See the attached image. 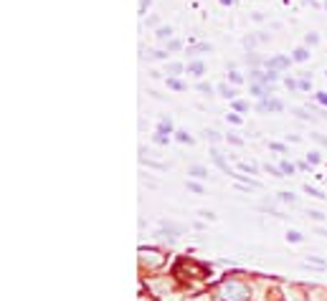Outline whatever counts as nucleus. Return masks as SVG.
<instances>
[{
	"mask_svg": "<svg viewBox=\"0 0 327 301\" xmlns=\"http://www.w3.org/2000/svg\"><path fill=\"white\" fill-rule=\"evenodd\" d=\"M254 43H256V38H251V36H249V38H244V46H246V48H251Z\"/></svg>",
	"mask_w": 327,
	"mask_h": 301,
	"instance_id": "obj_37",
	"label": "nucleus"
},
{
	"mask_svg": "<svg viewBox=\"0 0 327 301\" xmlns=\"http://www.w3.org/2000/svg\"><path fill=\"white\" fill-rule=\"evenodd\" d=\"M279 167H281V172H284V175H292V172H294V165H292V162H287V160L281 162Z\"/></svg>",
	"mask_w": 327,
	"mask_h": 301,
	"instance_id": "obj_22",
	"label": "nucleus"
},
{
	"mask_svg": "<svg viewBox=\"0 0 327 301\" xmlns=\"http://www.w3.org/2000/svg\"><path fill=\"white\" fill-rule=\"evenodd\" d=\"M221 299L223 301H246L249 299V289L238 281H226L221 286Z\"/></svg>",
	"mask_w": 327,
	"mask_h": 301,
	"instance_id": "obj_1",
	"label": "nucleus"
},
{
	"mask_svg": "<svg viewBox=\"0 0 327 301\" xmlns=\"http://www.w3.org/2000/svg\"><path fill=\"white\" fill-rule=\"evenodd\" d=\"M233 106H236V112H246V109H249L246 101H233Z\"/></svg>",
	"mask_w": 327,
	"mask_h": 301,
	"instance_id": "obj_27",
	"label": "nucleus"
},
{
	"mask_svg": "<svg viewBox=\"0 0 327 301\" xmlns=\"http://www.w3.org/2000/svg\"><path fill=\"white\" fill-rule=\"evenodd\" d=\"M279 200L287 203V205H294V203H297V198L292 195V192H279Z\"/></svg>",
	"mask_w": 327,
	"mask_h": 301,
	"instance_id": "obj_15",
	"label": "nucleus"
},
{
	"mask_svg": "<svg viewBox=\"0 0 327 301\" xmlns=\"http://www.w3.org/2000/svg\"><path fill=\"white\" fill-rule=\"evenodd\" d=\"M238 170H244V172H249V175H256V165L254 162H241V165H238Z\"/></svg>",
	"mask_w": 327,
	"mask_h": 301,
	"instance_id": "obj_14",
	"label": "nucleus"
},
{
	"mask_svg": "<svg viewBox=\"0 0 327 301\" xmlns=\"http://www.w3.org/2000/svg\"><path fill=\"white\" fill-rule=\"evenodd\" d=\"M211 51H213V46H211V43H198V46L188 48V53H190V56H198V53H211Z\"/></svg>",
	"mask_w": 327,
	"mask_h": 301,
	"instance_id": "obj_5",
	"label": "nucleus"
},
{
	"mask_svg": "<svg viewBox=\"0 0 327 301\" xmlns=\"http://www.w3.org/2000/svg\"><path fill=\"white\" fill-rule=\"evenodd\" d=\"M294 114H297L299 119H312V114H307V109H294Z\"/></svg>",
	"mask_w": 327,
	"mask_h": 301,
	"instance_id": "obj_29",
	"label": "nucleus"
},
{
	"mask_svg": "<svg viewBox=\"0 0 327 301\" xmlns=\"http://www.w3.org/2000/svg\"><path fill=\"white\" fill-rule=\"evenodd\" d=\"M261 81H264V84H272V81H276V71H274V69H269L264 76H261Z\"/></svg>",
	"mask_w": 327,
	"mask_h": 301,
	"instance_id": "obj_19",
	"label": "nucleus"
},
{
	"mask_svg": "<svg viewBox=\"0 0 327 301\" xmlns=\"http://www.w3.org/2000/svg\"><path fill=\"white\" fill-rule=\"evenodd\" d=\"M188 190H193V192H198V195H203V187H201L198 182H193V180H188Z\"/></svg>",
	"mask_w": 327,
	"mask_h": 301,
	"instance_id": "obj_23",
	"label": "nucleus"
},
{
	"mask_svg": "<svg viewBox=\"0 0 327 301\" xmlns=\"http://www.w3.org/2000/svg\"><path fill=\"white\" fill-rule=\"evenodd\" d=\"M310 218H315V220H322L325 215H322V213H315V210H312V213H310Z\"/></svg>",
	"mask_w": 327,
	"mask_h": 301,
	"instance_id": "obj_42",
	"label": "nucleus"
},
{
	"mask_svg": "<svg viewBox=\"0 0 327 301\" xmlns=\"http://www.w3.org/2000/svg\"><path fill=\"white\" fill-rule=\"evenodd\" d=\"M155 142H158V144H167V134H160V132H158V134H155Z\"/></svg>",
	"mask_w": 327,
	"mask_h": 301,
	"instance_id": "obj_31",
	"label": "nucleus"
},
{
	"mask_svg": "<svg viewBox=\"0 0 327 301\" xmlns=\"http://www.w3.org/2000/svg\"><path fill=\"white\" fill-rule=\"evenodd\" d=\"M304 192H307V195H312V198H325L317 187H310V185H304Z\"/></svg>",
	"mask_w": 327,
	"mask_h": 301,
	"instance_id": "obj_21",
	"label": "nucleus"
},
{
	"mask_svg": "<svg viewBox=\"0 0 327 301\" xmlns=\"http://www.w3.org/2000/svg\"><path fill=\"white\" fill-rule=\"evenodd\" d=\"M167 86H170V89H175V91H183V89H185V84L178 81L175 76H170V79H167Z\"/></svg>",
	"mask_w": 327,
	"mask_h": 301,
	"instance_id": "obj_13",
	"label": "nucleus"
},
{
	"mask_svg": "<svg viewBox=\"0 0 327 301\" xmlns=\"http://www.w3.org/2000/svg\"><path fill=\"white\" fill-rule=\"evenodd\" d=\"M180 233H183V228L180 225H172L170 220H163L160 223V230H158V235H165V238H167V235H170V238H178Z\"/></svg>",
	"mask_w": 327,
	"mask_h": 301,
	"instance_id": "obj_3",
	"label": "nucleus"
},
{
	"mask_svg": "<svg viewBox=\"0 0 327 301\" xmlns=\"http://www.w3.org/2000/svg\"><path fill=\"white\" fill-rule=\"evenodd\" d=\"M188 71H190V74H195V76H201V74L206 71V66H203V63H201V61H193V63H190V66H188Z\"/></svg>",
	"mask_w": 327,
	"mask_h": 301,
	"instance_id": "obj_11",
	"label": "nucleus"
},
{
	"mask_svg": "<svg viewBox=\"0 0 327 301\" xmlns=\"http://www.w3.org/2000/svg\"><path fill=\"white\" fill-rule=\"evenodd\" d=\"M198 91H203V94H213V86H211V84H203V81H201V84H198Z\"/></svg>",
	"mask_w": 327,
	"mask_h": 301,
	"instance_id": "obj_25",
	"label": "nucleus"
},
{
	"mask_svg": "<svg viewBox=\"0 0 327 301\" xmlns=\"http://www.w3.org/2000/svg\"><path fill=\"white\" fill-rule=\"evenodd\" d=\"M310 86H312V84H310L307 79H304V81H299V89H302V91H310Z\"/></svg>",
	"mask_w": 327,
	"mask_h": 301,
	"instance_id": "obj_33",
	"label": "nucleus"
},
{
	"mask_svg": "<svg viewBox=\"0 0 327 301\" xmlns=\"http://www.w3.org/2000/svg\"><path fill=\"white\" fill-rule=\"evenodd\" d=\"M211 160H213L218 167H221L223 172H228V175H231V170H228V165L223 162V157H221V152H218V149H213V152H211Z\"/></svg>",
	"mask_w": 327,
	"mask_h": 301,
	"instance_id": "obj_8",
	"label": "nucleus"
},
{
	"mask_svg": "<svg viewBox=\"0 0 327 301\" xmlns=\"http://www.w3.org/2000/svg\"><path fill=\"white\" fill-rule=\"evenodd\" d=\"M287 238H289L292 243H299V241H302V233H297V230H289V233H287Z\"/></svg>",
	"mask_w": 327,
	"mask_h": 301,
	"instance_id": "obj_24",
	"label": "nucleus"
},
{
	"mask_svg": "<svg viewBox=\"0 0 327 301\" xmlns=\"http://www.w3.org/2000/svg\"><path fill=\"white\" fill-rule=\"evenodd\" d=\"M188 172H190L193 177H198V180H206V177H208V170H206V167H201V165H193Z\"/></svg>",
	"mask_w": 327,
	"mask_h": 301,
	"instance_id": "obj_9",
	"label": "nucleus"
},
{
	"mask_svg": "<svg viewBox=\"0 0 327 301\" xmlns=\"http://www.w3.org/2000/svg\"><path fill=\"white\" fill-rule=\"evenodd\" d=\"M175 139H178V142H183V144H185V142H188V144H193V139H190V134H188V132H175Z\"/></svg>",
	"mask_w": 327,
	"mask_h": 301,
	"instance_id": "obj_20",
	"label": "nucleus"
},
{
	"mask_svg": "<svg viewBox=\"0 0 327 301\" xmlns=\"http://www.w3.org/2000/svg\"><path fill=\"white\" fill-rule=\"evenodd\" d=\"M150 58H155V61H163V58H167V51H155V53H150Z\"/></svg>",
	"mask_w": 327,
	"mask_h": 301,
	"instance_id": "obj_26",
	"label": "nucleus"
},
{
	"mask_svg": "<svg viewBox=\"0 0 327 301\" xmlns=\"http://www.w3.org/2000/svg\"><path fill=\"white\" fill-rule=\"evenodd\" d=\"M216 91H218V94H221L223 99H233V96H236V91L231 89V86H228V84H218V86H216Z\"/></svg>",
	"mask_w": 327,
	"mask_h": 301,
	"instance_id": "obj_7",
	"label": "nucleus"
},
{
	"mask_svg": "<svg viewBox=\"0 0 327 301\" xmlns=\"http://www.w3.org/2000/svg\"><path fill=\"white\" fill-rule=\"evenodd\" d=\"M140 256H142V261L150 263V266H163V256L155 248H140Z\"/></svg>",
	"mask_w": 327,
	"mask_h": 301,
	"instance_id": "obj_2",
	"label": "nucleus"
},
{
	"mask_svg": "<svg viewBox=\"0 0 327 301\" xmlns=\"http://www.w3.org/2000/svg\"><path fill=\"white\" fill-rule=\"evenodd\" d=\"M228 79H231L233 84H241V81H244V76H241V74H236V71H231V74H228Z\"/></svg>",
	"mask_w": 327,
	"mask_h": 301,
	"instance_id": "obj_28",
	"label": "nucleus"
},
{
	"mask_svg": "<svg viewBox=\"0 0 327 301\" xmlns=\"http://www.w3.org/2000/svg\"><path fill=\"white\" fill-rule=\"evenodd\" d=\"M307 266H317V268H327V263L322 261V258H315V256H310V258H307Z\"/></svg>",
	"mask_w": 327,
	"mask_h": 301,
	"instance_id": "obj_17",
	"label": "nucleus"
},
{
	"mask_svg": "<svg viewBox=\"0 0 327 301\" xmlns=\"http://www.w3.org/2000/svg\"><path fill=\"white\" fill-rule=\"evenodd\" d=\"M221 3H223V5H231V3H233V0H221Z\"/></svg>",
	"mask_w": 327,
	"mask_h": 301,
	"instance_id": "obj_43",
	"label": "nucleus"
},
{
	"mask_svg": "<svg viewBox=\"0 0 327 301\" xmlns=\"http://www.w3.org/2000/svg\"><path fill=\"white\" fill-rule=\"evenodd\" d=\"M201 215H203L206 220H216V215H213V213H208V210H201Z\"/></svg>",
	"mask_w": 327,
	"mask_h": 301,
	"instance_id": "obj_35",
	"label": "nucleus"
},
{
	"mask_svg": "<svg viewBox=\"0 0 327 301\" xmlns=\"http://www.w3.org/2000/svg\"><path fill=\"white\" fill-rule=\"evenodd\" d=\"M155 36H158V38H160V41H167V38H170V36H172V28H170V26H160V28H158V33H155Z\"/></svg>",
	"mask_w": 327,
	"mask_h": 301,
	"instance_id": "obj_12",
	"label": "nucleus"
},
{
	"mask_svg": "<svg viewBox=\"0 0 327 301\" xmlns=\"http://www.w3.org/2000/svg\"><path fill=\"white\" fill-rule=\"evenodd\" d=\"M158 132H160V134H170V132H172V122H170L167 117H163V119H160V124H158Z\"/></svg>",
	"mask_w": 327,
	"mask_h": 301,
	"instance_id": "obj_10",
	"label": "nucleus"
},
{
	"mask_svg": "<svg viewBox=\"0 0 327 301\" xmlns=\"http://www.w3.org/2000/svg\"><path fill=\"white\" fill-rule=\"evenodd\" d=\"M183 71V63H167V74L170 76H178Z\"/></svg>",
	"mask_w": 327,
	"mask_h": 301,
	"instance_id": "obj_16",
	"label": "nucleus"
},
{
	"mask_svg": "<svg viewBox=\"0 0 327 301\" xmlns=\"http://www.w3.org/2000/svg\"><path fill=\"white\" fill-rule=\"evenodd\" d=\"M287 66H289V58L287 56H276V58L269 61V69H287Z\"/></svg>",
	"mask_w": 327,
	"mask_h": 301,
	"instance_id": "obj_6",
	"label": "nucleus"
},
{
	"mask_svg": "<svg viewBox=\"0 0 327 301\" xmlns=\"http://www.w3.org/2000/svg\"><path fill=\"white\" fill-rule=\"evenodd\" d=\"M251 94H254V96H269L272 89H269V84L264 86V81H261V84H254V86H251Z\"/></svg>",
	"mask_w": 327,
	"mask_h": 301,
	"instance_id": "obj_4",
	"label": "nucleus"
},
{
	"mask_svg": "<svg viewBox=\"0 0 327 301\" xmlns=\"http://www.w3.org/2000/svg\"><path fill=\"white\" fill-rule=\"evenodd\" d=\"M304 41H307V43H310V46H315V43H317L320 38H317L315 33H307V38H304Z\"/></svg>",
	"mask_w": 327,
	"mask_h": 301,
	"instance_id": "obj_32",
	"label": "nucleus"
},
{
	"mask_svg": "<svg viewBox=\"0 0 327 301\" xmlns=\"http://www.w3.org/2000/svg\"><path fill=\"white\" fill-rule=\"evenodd\" d=\"M228 142H233V144H244V139H238V137H233V134H228Z\"/></svg>",
	"mask_w": 327,
	"mask_h": 301,
	"instance_id": "obj_41",
	"label": "nucleus"
},
{
	"mask_svg": "<svg viewBox=\"0 0 327 301\" xmlns=\"http://www.w3.org/2000/svg\"><path fill=\"white\" fill-rule=\"evenodd\" d=\"M317 101H320V104H325V106H327V94H322V91H320V94H317Z\"/></svg>",
	"mask_w": 327,
	"mask_h": 301,
	"instance_id": "obj_39",
	"label": "nucleus"
},
{
	"mask_svg": "<svg viewBox=\"0 0 327 301\" xmlns=\"http://www.w3.org/2000/svg\"><path fill=\"white\" fill-rule=\"evenodd\" d=\"M180 46H183V43H180V41H170V43H167V51H178Z\"/></svg>",
	"mask_w": 327,
	"mask_h": 301,
	"instance_id": "obj_30",
	"label": "nucleus"
},
{
	"mask_svg": "<svg viewBox=\"0 0 327 301\" xmlns=\"http://www.w3.org/2000/svg\"><path fill=\"white\" fill-rule=\"evenodd\" d=\"M307 160H310L312 165H317V162H320V155H317V152H310V157H307Z\"/></svg>",
	"mask_w": 327,
	"mask_h": 301,
	"instance_id": "obj_36",
	"label": "nucleus"
},
{
	"mask_svg": "<svg viewBox=\"0 0 327 301\" xmlns=\"http://www.w3.org/2000/svg\"><path fill=\"white\" fill-rule=\"evenodd\" d=\"M206 139H211V142H218V139H221V137H218L216 132H206Z\"/></svg>",
	"mask_w": 327,
	"mask_h": 301,
	"instance_id": "obj_34",
	"label": "nucleus"
},
{
	"mask_svg": "<svg viewBox=\"0 0 327 301\" xmlns=\"http://www.w3.org/2000/svg\"><path fill=\"white\" fill-rule=\"evenodd\" d=\"M147 5H150V0H140V13H145Z\"/></svg>",
	"mask_w": 327,
	"mask_h": 301,
	"instance_id": "obj_40",
	"label": "nucleus"
},
{
	"mask_svg": "<svg viewBox=\"0 0 327 301\" xmlns=\"http://www.w3.org/2000/svg\"><path fill=\"white\" fill-rule=\"evenodd\" d=\"M310 58V51L307 48H297L294 51V61H307Z\"/></svg>",
	"mask_w": 327,
	"mask_h": 301,
	"instance_id": "obj_18",
	"label": "nucleus"
},
{
	"mask_svg": "<svg viewBox=\"0 0 327 301\" xmlns=\"http://www.w3.org/2000/svg\"><path fill=\"white\" fill-rule=\"evenodd\" d=\"M228 122H233V124H241V117H238V114H228Z\"/></svg>",
	"mask_w": 327,
	"mask_h": 301,
	"instance_id": "obj_38",
	"label": "nucleus"
}]
</instances>
